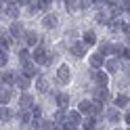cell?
Instances as JSON below:
<instances>
[{
    "label": "cell",
    "instance_id": "cell-1",
    "mask_svg": "<svg viewBox=\"0 0 130 130\" xmlns=\"http://www.w3.org/2000/svg\"><path fill=\"white\" fill-rule=\"evenodd\" d=\"M57 82H59L61 86H67L71 82V69H69V65H59V69H57Z\"/></svg>",
    "mask_w": 130,
    "mask_h": 130
},
{
    "label": "cell",
    "instance_id": "cell-2",
    "mask_svg": "<svg viewBox=\"0 0 130 130\" xmlns=\"http://www.w3.org/2000/svg\"><path fill=\"white\" fill-rule=\"evenodd\" d=\"M111 96H113V94H111V90H109V86H96L92 99L99 101V103H103V105H107V103L111 101Z\"/></svg>",
    "mask_w": 130,
    "mask_h": 130
},
{
    "label": "cell",
    "instance_id": "cell-3",
    "mask_svg": "<svg viewBox=\"0 0 130 130\" xmlns=\"http://www.w3.org/2000/svg\"><path fill=\"white\" fill-rule=\"evenodd\" d=\"M90 78L96 86H109V74H105L103 69H90Z\"/></svg>",
    "mask_w": 130,
    "mask_h": 130
},
{
    "label": "cell",
    "instance_id": "cell-4",
    "mask_svg": "<svg viewBox=\"0 0 130 130\" xmlns=\"http://www.w3.org/2000/svg\"><path fill=\"white\" fill-rule=\"evenodd\" d=\"M23 34H25V25H23L19 19H17V21H13L11 25H9V36H11L13 40H21Z\"/></svg>",
    "mask_w": 130,
    "mask_h": 130
},
{
    "label": "cell",
    "instance_id": "cell-5",
    "mask_svg": "<svg viewBox=\"0 0 130 130\" xmlns=\"http://www.w3.org/2000/svg\"><path fill=\"white\" fill-rule=\"evenodd\" d=\"M23 42H25V48H36V46H40V36H38V31L25 29V34H23Z\"/></svg>",
    "mask_w": 130,
    "mask_h": 130
},
{
    "label": "cell",
    "instance_id": "cell-6",
    "mask_svg": "<svg viewBox=\"0 0 130 130\" xmlns=\"http://www.w3.org/2000/svg\"><path fill=\"white\" fill-rule=\"evenodd\" d=\"M111 101H113V107L116 109L124 111V109H128V105H130V96H128V92H120L116 96H111Z\"/></svg>",
    "mask_w": 130,
    "mask_h": 130
},
{
    "label": "cell",
    "instance_id": "cell-7",
    "mask_svg": "<svg viewBox=\"0 0 130 130\" xmlns=\"http://www.w3.org/2000/svg\"><path fill=\"white\" fill-rule=\"evenodd\" d=\"M42 27H44V29H55V27H59V15H57V13H44V17H42Z\"/></svg>",
    "mask_w": 130,
    "mask_h": 130
},
{
    "label": "cell",
    "instance_id": "cell-8",
    "mask_svg": "<svg viewBox=\"0 0 130 130\" xmlns=\"http://www.w3.org/2000/svg\"><path fill=\"white\" fill-rule=\"evenodd\" d=\"M103 118L107 120L109 124L116 126V124H120V122H122V111L116 109V107H109V109H105V111H103Z\"/></svg>",
    "mask_w": 130,
    "mask_h": 130
},
{
    "label": "cell",
    "instance_id": "cell-9",
    "mask_svg": "<svg viewBox=\"0 0 130 130\" xmlns=\"http://www.w3.org/2000/svg\"><path fill=\"white\" fill-rule=\"evenodd\" d=\"M122 69V61L118 57H111V59H105V65H103V71L105 74H116V71Z\"/></svg>",
    "mask_w": 130,
    "mask_h": 130
},
{
    "label": "cell",
    "instance_id": "cell-10",
    "mask_svg": "<svg viewBox=\"0 0 130 130\" xmlns=\"http://www.w3.org/2000/svg\"><path fill=\"white\" fill-rule=\"evenodd\" d=\"M15 80H17V71L4 69L0 74V86H15Z\"/></svg>",
    "mask_w": 130,
    "mask_h": 130
},
{
    "label": "cell",
    "instance_id": "cell-11",
    "mask_svg": "<svg viewBox=\"0 0 130 130\" xmlns=\"http://www.w3.org/2000/svg\"><path fill=\"white\" fill-rule=\"evenodd\" d=\"M86 51H88V46H86V44L82 42V40H76V42L69 46V53L74 55L76 59H82V57L86 55Z\"/></svg>",
    "mask_w": 130,
    "mask_h": 130
},
{
    "label": "cell",
    "instance_id": "cell-12",
    "mask_svg": "<svg viewBox=\"0 0 130 130\" xmlns=\"http://www.w3.org/2000/svg\"><path fill=\"white\" fill-rule=\"evenodd\" d=\"M46 55H48L46 46H36L34 51H31V61H34L36 65H42L44 59H46Z\"/></svg>",
    "mask_w": 130,
    "mask_h": 130
},
{
    "label": "cell",
    "instance_id": "cell-13",
    "mask_svg": "<svg viewBox=\"0 0 130 130\" xmlns=\"http://www.w3.org/2000/svg\"><path fill=\"white\" fill-rule=\"evenodd\" d=\"M82 113H78L76 109H71V111H65V124H71V126H76L80 128V122H82Z\"/></svg>",
    "mask_w": 130,
    "mask_h": 130
},
{
    "label": "cell",
    "instance_id": "cell-14",
    "mask_svg": "<svg viewBox=\"0 0 130 130\" xmlns=\"http://www.w3.org/2000/svg\"><path fill=\"white\" fill-rule=\"evenodd\" d=\"M105 59H107V57H103L101 53H92L90 59H88V63H90V69H103Z\"/></svg>",
    "mask_w": 130,
    "mask_h": 130
},
{
    "label": "cell",
    "instance_id": "cell-15",
    "mask_svg": "<svg viewBox=\"0 0 130 130\" xmlns=\"http://www.w3.org/2000/svg\"><path fill=\"white\" fill-rule=\"evenodd\" d=\"M15 86H17L21 92H25V90H29V88H31V78L23 76V74H17V80H15Z\"/></svg>",
    "mask_w": 130,
    "mask_h": 130
},
{
    "label": "cell",
    "instance_id": "cell-16",
    "mask_svg": "<svg viewBox=\"0 0 130 130\" xmlns=\"http://www.w3.org/2000/svg\"><path fill=\"white\" fill-rule=\"evenodd\" d=\"M103 111H105V105L99 103V101H94V99H90V116L96 118V120H103Z\"/></svg>",
    "mask_w": 130,
    "mask_h": 130
},
{
    "label": "cell",
    "instance_id": "cell-17",
    "mask_svg": "<svg viewBox=\"0 0 130 130\" xmlns=\"http://www.w3.org/2000/svg\"><path fill=\"white\" fill-rule=\"evenodd\" d=\"M13 99V86H0V107L9 105Z\"/></svg>",
    "mask_w": 130,
    "mask_h": 130
},
{
    "label": "cell",
    "instance_id": "cell-18",
    "mask_svg": "<svg viewBox=\"0 0 130 130\" xmlns=\"http://www.w3.org/2000/svg\"><path fill=\"white\" fill-rule=\"evenodd\" d=\"M2 13H4L6 19H13V21L19 19V6H17V4H4Z\"/></svg>",
    "mask_w": 130,
    "mask_h": 130
},
{
    "label": "cell",
    "instance_id": "cell-19",
    "mask_svg": "<svg viewBox=\"0 0 130 130\" xmlns=\"http://www.w3.org/2000/svg\"><path fill=\"white\" fill-rule=\"evenodd\" d=\"M34 103H36V101H34V96H31L27 90L19 94V109H29Z\"/></svg>",
    "mask_w": 130,
    "mask_h": 130
},
{
    "label": "cell",
    "instance_id": "cell-20",
    "mask_svg": "<svg viewBox=\"0 0 130 130\" xmlns=\"http://www.w3.org/2000/svg\"><path fill=\"white\" fill-rule=\"evenodd\" d=\"M55 103H57V107L67 109V107H69V103H71V99H69V94H67V92H57V94H55Z\"/></svg>",
    "mask_w": 130,
    "mask_h": 130
},
{
    "label": "cell",
    "instance_id": "cell-21",
    "mask_svg": "<svg viewBox=\"0 0 130 130\" xmlns=\"http://www.w3.org/2000/svg\"><path fill=\"white\" fill-rule=\"evenodd\" d=\"M15 120V111L9 107V105H2L0 107V122H4V124H9V122Z\"/></svg>",
    "mask_w": 130,
    "mask_h": 130
},
{
    "label": "cell",
    "instance_id": "cell-22",
    "mask_svg": "<svg viewBox=\"0 0 130 130\" xmlns=\"http://www.w3.org/2000/svg\"><path fill=\"white\" fill-rule=\"evenodd\" d=\"M15 40L9 36V31H2L0 34V51H4V53H9L11 51V46H13Z\"/></svg>",
    "mask_w": 130,
    "mask_h": 130
},
{
    "label": "cell",
    "instance_id": "cell-23",
    "mask_svg": "<svg viewBox=\"0 0 130 130\" xmlns=\"http://www.w3.org/2000/svg\"><path fill=\"white\" fill-rule=\"evenodd\" d=\"M96 118H92V116H84L82 118V122H80V130H94L96 128Z\"/></svg>",
    "mask_w": 130,
    "mask_h": 130
},
{
    "label": "cell",
    "instance_id": "cell-24",
    "mask_svg": "<svg viewBox=\"0 0 130 130\" xmlns=\"http://www.w3.org/2000/svg\"><path fill=\"white\" fill-rule=\"evenodd\" d=\"M82 42L86 46H94L99 40H96V34H94V29H84V34H82Z\"/></svg>",
    "mask_w": 130,
    "mask_h": 130
},
{
    "label": "cell",
    "instance_id": "cell-25",
    "mask_svg": "<svg viewBox=\"0 0 130 130\" xmlns=\"http://www.w3.org/2000/svg\"><path fill=\"white\" fill-rule=\"evenodd\" d=\"M21 67H23V76H27V78H36V76H38V65H36L34 61L23 63Z\"/></svg>",
    "mask_w": 130,
    "mask_h": 130
},
{
    "label": "cell",
    "instance_id": "cell-26",
    "mask_svg": "<svg viewBox=\"0 0 130 130\" xmlns=\"http://www.w3.org/2000/svg\"><path fill=\"white\" fill-rule=\"evenodd\" d=\"M15 118H17L23 126H27L29 122H31V113H29V109H19L17 113H15Z\"/></svg>",
    "mask_w": 130,
    "mask_h": 130
},
{
    "label": "cell",
    "instance_id": "cell-27",
    "mask_svg": "<svg viewBox=\"0 0 130 130\" xmlns=\"http://www.w3.org/2000/svg\"><path fill=\"white\" fill-rule=\"evenodd\" d=\"M78 113H82V116H90V99H82L78 103Z\"/></svg>",
    "mask_w": 130,
    "mask_h": 130
},
{
    "label": "cell",
    "instance_id": "cell-28",
    "mask_svg": "<svg viewBox=\"0 0 130 130\" xmlns=\"http://www.w3.org/2000/svg\"><path fill=\"white\" fill-rule=\"evenodd\" d=\"M29 113H31V118H34V120H42L44 118V109H42V105H38V103H34L29 107Z\"/></svg>",
    "mask_w": 130,
    "mask_h": 130
},
{
    "label": "cell",
    "instance_id": "cell-29",
    "mask_svg": "<svg viewBox=\"0 0 130 130\" xmlns=\"http://www.w3.org/2000/svg\"><path fill=\"white\" fill-rule=\"evenodd\" d=\"M65 111H67V109H61V107H57V111L53 113V118H51V120L55 122L57 126H61L63 122H65Z\"/></svg>",
    "mask_w": 130,
    "mask_h": 130
},
{
    "label": "cell",
    "instance_id": "cell-30",
    "mask_svg": "<svg viewBox=\"0 0 130 130\" xmlns=\"http://www.w3.org/2000/svg\"><path fill=\"white\" fill-rule=\"evenodd\" d=\"M29 61H31V51L23 46L21 51H19V63L23 65V63H29Z\"/></svg>",
    "mask_w": 130,
    "mask_h": 130
},
{
    "label": "cell",
    "instance_id": "cell-31",
    "mask_svg": "<svg viewBox=\"0 0 130 130\" xmlns=\"http://www.w3.org/2000/svg\"><path fill=\"white\" fill-rule=\"evenodd\" d=\"M38 80H36V88L40 92H48V82H46V78L44 76H36Z\"/></svg>",
    "mask_w": 130,
    "mask_h": 130
},
{
    "label": "cell",
    "instance_id": "cell-32",
    "mask_svg": "<svg viewBox=\"0 0 130 130\" xmlns=\"http://www.w3.org/2000/svg\"><path fill=\"white\" fill-rule=\"evenodd\" d=\"M55 128H57V124L51 118H42L40 120V130H55Z\"/></svg>",
    "mask_w": 130,
    "mask_h": 130
},
{
    "label": "cell",
    "instance_id": "cell-33",
    "mask_svg": "<svg viewBox=\"0 0 130 130\" xmlns=\"http://www.w3.org/2000/svg\"><path fill=\"white\" fill-rule=\"evenodd\" d=\"M111 46H113V42H101L96 53H101L103 57H109V55H111Z\"/></svg>",
    "mask_w": 130,
    "mask_h": 130
},
{
    "label": "cell",
    "instance_id": "cell-34",
    "mask_svg": "<svg viewBox=\"0 0 130 130\" xmlns=\"http://www.w3.org/2000/svg\"><path fill=\"white\" fill-rule=\"evenodd\" d=\"M63 2H65V6H67V11H69V13L80 11V0H63Z\"/></svg>",
    "mask_w": 130,
    "mask_h": 130
},
{
    "label": "cell",
    "instance_id": "cell-35",
    "mask_svg": "<svg viewBox=\"0 0 130 130\" xmlns=\"http://www.w3.org/2000/svg\"><path fill=\"white\" fill-rule=\"evenodd\" d=\"M94 17H96V23H103V25H107V23L111 21L109 19V13H105V11H99Z\"/></svg>",
    "mask_w": 130,
    "mask_h": 130
},
{
    "label": "cell",
    "instance_id": "cell-36",
    "mask_svg": "<svg viewBox=\"0 0 130 130\" xmlns=\"http://www.w3.org/2000/svg\"><path fill=\"white\" fill-rule=\"evenodd\" d=\"M23 9H25V15H29V17H31V15H36V13H38V4L29 0V2H27L25 6H23Z\"/></svg>",
    "mask_w": 130,
    "mask_h": 130
},
{
    "label": "cell",
    "instance_id": "cell-37",
    "mask_svg": "<svg viewBox=\"0 0 130 130\" xmlns=\"http://www.w3.org/2000/svg\"><path fill=\"white\" fill-rule=\"evenodd\" d=\"M105 4L107 6H116V4H120V0H105Z\"/></svg>",
    "mask_w": 130,
    "mask_h": 130
},
{
    "label": "cell",
    "instance_id": "cell-38",
    "mask_svg": "<svg viewBox=\"0 0 130 130\" xmlns=\"http://www.w3.org/2000/svg\"><path fill=\"white\" fill-rule=\"evenodd\" d=\"M27 2H29V0H17V6H25Z\"/></svg>",
    "mask_w": 130,
    "mask_h": 130
},
{
    "label": "cell",
    "instance_id": "cell-39",
    "mask_svg": "<svg viewBox=\"0 0 130 130\" xmlns=\"http://www.w3.org/2000/svg\"><path fill=\"white\" fill-rule=\"evenodd\" d=\"M4 4H17V0H4Z\"/></svg>",
    "mask_w": 130,
    "mask_h": 130
},
{
    "label": "cell",
    "instance_id": "cell-40",
    "mask_svg": "<svg viewBox=\"0 0 130 130\" xmlns=\"http://www.w3.org/2000/svg\"><path fill=\"white\" fill-rule=\"evenodd\" d=\"M4 9V0H0V11H2Z\"/></svg>",
    "mask_w": 130,
    "mask_h": 130
},
{
    "label": "cell",
    "instance_id": "cell-41",
    "mask_svg": "<svg viewBox=\"0 0 130 130\" xmlns=\"http://www.w3.org/2000/svg\"><path fill=\"white\" fill-rule=\"evenodd\" d=\"M113 130H122V128H113ZM126 130H128V128H126Z\"/></svg>",
    "mask_w": 130,
    "mask_h": 130
},
{
    "label": "cell",
    "instance_id": "cell-42",
    "mask_svg": "<svg viewBox=\"0 0 130 130\" xmlns=\"http://www.w3.org/2000/svg\"><path fill=\"white\" fill-rule=\"evenodd\" d=\"M55 130H59V126H57V128H55Z\"/></svg>",
    "mask_w": 130,
    "mask_h": 130
}]
</instances>
